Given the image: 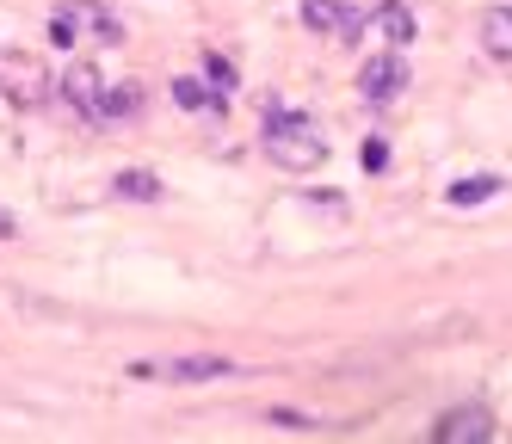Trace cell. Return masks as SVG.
<instances>
[{
  "label": "cell",
  "instance_id": "cell-1",
  "mask_svg": "<svg viewBox=\"0 0 512 444\" xmlns=\"http://www.w3.org/2000/svg\"><path fill=\"white\" fill-rule=\"evenodd\" d=\"M260 148H266V161L284 167V173H315L327 161V136L315 130V118H303V111H290V105H272L266 111Z\"/></svg>",
  "mask_w": 512,
  "mask_h": 444
},
{
  "label": "cell",
  "instance_id": "cell-2",
  "mask_svg": "<svg viewBox=\"0 0 512 444\" xmlns=\"http://www.w3.org/2000/svg\"><path fill=\"white\" fill-rule=\"evenodd\" d=\"M130 377L136 383H223V377H241V364L223 352H173V358H136Z\"/></svg>",
  "mask_w": 512,
  "mask_h": 444
},
{
  "label": "cell",
  "instance_id": "cell-3",
  "mask_svg": "<svg viewBox=\"0 0 512 444\" xmlns=\"http://www.w3.org/2000/svg\"><path fill=\"white\" fill-rule=\"evenodd\" d=\"M0 99H7V105H19V111H38V105H50V68H44V56L0 50Z\"/></svg>",
  "mask_w": 512,
  "mask_h": 444
},
{
  "label": "cell",
  "instance_id": "cell-4",
  "mask_svg": "<svg viewBox=\"0 0 512 444\" xmlns=\"http://www.w3.org/2000/svg\"><path fill=\"white\" fill-rule=\"evenodd\" d=\"M408 50H389L383 44V56H364V68H358V93H364V105L371 111H389L401 93H408Z\"/></svg>",
  "mask_w": 512,
  "mask_h": 444
},
{
  "label": "cell",
  "instance_id": "cell-5",
  "mask_svg": "<svg viewBox=\"0 0 512 444\" xmlns=\"http://www.w3.org/2000/svg\"><path fill=\"white\" fill-rule=\"evenodd\" d=\"M432 438H445V444H482V438H494V414H488V407H451V414L432 426Z\"/></svg>",
  "mask_w": 512,
  "mask_h": 444
},
{
  "label": "cell",
  "instance_id": "cell-6",
  "mask_svg": "<svg viewBox=\"0 0 512 444\" xmlns=\"http://www.w3.org/2000/svg\"><path fill=\"white\" fill-rule=\"evenodd\" d=\"M371 25H377V37H383L389 50H408V44H414V31H420V19H414L408 0H383V7L371 13Z\"/></svg>",
  "mask_w": 512,
  "mask_h": 444
},
{
  "label": "cell",
  "instance_id": "cell-7",
  "mask_svg": "<svg viewBox=\"0 0 512 444\" xmlns=\"http://www.w3.org/2000/svg\"><path fill=\"white\" fill-rule=\"evenodd\" d=\"M136 105H142L136 87H99V99L81 111V118H93V124H130V118H136Z\"/></svg>",
  "mask_w": 512,
  "mask_h": 444
},
{
  "label": "cell",
  "instance_id": "cell-8",
  "mask_svg": "<svg viewBox=\"0 0 512 444\" xmlns=\"http://www.w3.org/2000/svg\"><path fill=\"white\" fill-rule=\"evenodd\" d=\"M488 198H506V179L500 173H469V179H457L451 192H445L451 210H482Z\"/></svg>",
  "mask_w": 512,
  "mask_h": 444
},
{
  "label": "cell",
  "instance_id": "cell-9",
  "mask_svg": "<svg viewBox=\"0 0 512 444\" xmlns=\"http://www.w3.org/2000/svg\"><path fill=\"white\" fill-rule=\"evenodd\" d=\"M99 87H105V81H99V62H87V56H75V62H68V68H62V99H68V105H75V111H87V105L99 99Z\"/></svg>",
  "mask_w": 512,
  "mask_h": 444
},
{
  "label": "cell",
  "instance_id": "cell-10",
  "mask_svg": "<svg viewBox=\"0 0 512 444\" xmlns=\"http://www.w3.org/2000/svg\"><path fill=\"white\" fill-rule=\"evenodd\" d=\"M482 50L494 62H512V0H494L482 13Z\"/></svg>",
  "mask_w": 512,
  "mask_h": 444
},
{
  "label": "cell",
  "instance_id": "cell-11",
  "mask_svg": "<svg viewBox=\"0 0 512 444\" xmlns=\"http://www.w3.org/2000/svg\"><path fill=\"white\" fill-rule=\"evenodd\" d=\"M68 7H75V25H87V37H93V44H118V37H124L118 13L105 7V0H68Z\"/></svg>",
  "mask_w": 512,
  "mask_h": 444
},
{
  "label": "cell",
  "instance_id": "cell-12",
  "mask_svg": "<svg viewBox=\"0 0 512 444\" xmlns=\"http://www.w3.org/2000/svg\"><path fill=\"white\" fill-rule=\"evenodd\" d=\"M112 192H118L124 204H161L167 185H161V173H149V167H124V173L112 179Z\"/></svg>",
  "mask_w": 512,
  "mask_h": 444
},
{
  "label": "cell",
  "instance_id": "cell-13",
  "mask_svg": "<svg viewBox=\"0 0 512 444\" xmlns=\"http://www.w3.org/2000/svg\"><path fill=\"white\" fill-rule=\"evenodd\" d=\"M173 105L179 111H223L229 93H216L210 81H198V74H179V81H173Z\"/></svg>",
  "mask_w": 512,
  "mask_h": 444
},
{
  "label": "cell",
  "instance_id": "cell-14",
  "mask_svg": "<svg viewBox=\"0 0 512 444\" xmlns=\"http://www.w3.org/2000/svg\"><path fill=\"white\" fill-rule=\"evenodd\" d=\"M204 81H210L216 93H229V87H235V62H229V56H216V50H210V56H204Z\"/></svg>",
  "mask_w": 512,
  "mask_h": 444
},
{
  "label": "cell",
  "instance_id": "cell-15",
  "mask_svg": "<svg viewBox=\"0 0 512 444\" xmlns=\"http://www.w3.org/2000/svg\"><path fill=\"white\" fill-rule=\"evenodd\" d=\"M75 31H81V25H75V7L50 13V44H56V50H68V44H75Z\"/></svg>",
  "mask_w": 512,
  "mask_h": 444
},
{
  "label": "cell",
  "instance_id": "cell-16",
  "mask_svg": "<svg viewBox=\"0 0 512 444\" xmlns=\"http://www.w3.org/2000/svg\"><path fill=\"white\" fill-rule=\"evenodd\" d=\"M358 161H364V173H383V167H389V142H383V136H371V142L358 148Z\"/></svg>",
  "mask_w": 512,
  "mask_h": 444
},
{
  "label": "cell",
  "instance_id": "cell-17",
  "mask_svg": "<svg viewBox=\"0 0 512 444\" xmlns=\"http://www.w3.org/2000/svg\"><path fill=\"white\" fill-rule=\"evenodd\" d=\"M0 235H13V216H0Z\"/></svg>",
  "mask_w": 512,
  "mask_h": 444
}]
</instances>
